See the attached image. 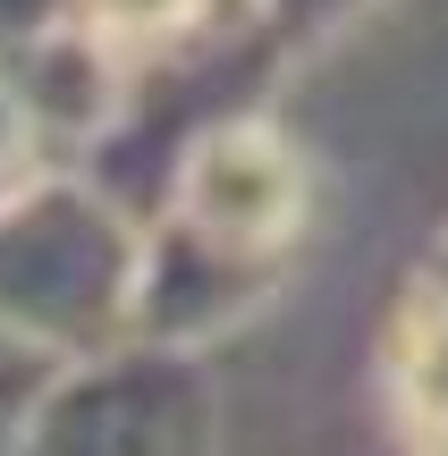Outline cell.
I'll return each mask as SVG.
<instances>
[{"mask_svg": "<svg viewBox=\"0 0 448 456\" xmlns=\"http://www.w3.org/2000/svg\"><path fill=\"white\" fill-rule=\"evenodd\" d=\"M314 220V178L280 144V127L229 118L169 169V228L144 245L135 271V338L152 346H212L237 330L297 254Z\"/></svg>", "mask_w": 448, "mask_h": 456, "instance_id": "1", "label": "cell"}, {"mask_svg": "<svg viewBox=\"0 0 448 456\" xmlns=\"http://www.w3.org/2000/svg\"><path fill=\"white\" fill-rule=\"evenodd\" d=\"M144 245L102 195L68 178H26L0 195V330L51 346L60 363L135 338Z\"/></svg>", "mask_w": 448, "mask_h": 456, "instance_id": "2", "label": "cell"}, {"mask_svg": "<svg viewBox=\"0 0 448 456\" xmlns=\"http://www.w3.org/2000/svg\"><path fill=\"white\" fill-rule=\"evenodd\" d=\"M17 456H212V389L186 346L118 338L60 363Z\"/></svg>", "mask_w": 448, "mask_h": 456, "instance_id": "3", "label": "cell"}, {"mask_svg": "<svg viewBox=\"0 0 448 456\" xmlns=\"http://www.w3.org/2000/svg\"><path fill=\"white\" fill-rule=\"evenodd\" d=\"M246 0H68V26H85L118 68H178V51L212 43Z\"/></svg>", "mask_w": 448, "mask_h": 456, "instance_id": "4", "label": "cell"}, {"mask_svg": "<svg viewBox=\"0 0 448 456\" xmlns=\"http://www.w3.org/2000/svg\"><path fill=\"white\" fill-rule=\"evenodd\" d=\"M51 380H60V355L34 346V338H17V330H0V456L26 448V431H34V414H43Z\"/></svg>", "mask_w": 448, "mask_h": 456, "instance_id": "5", "label": "cell"}, {"mask_svg": "<svg viewBox=\"0 0 448 456\" xmlns=\"http://www.w3.org/2000/svg\"><path fill=\"white\" fill-rule=\"evenodd\" d=\"M423 456H448V414H432V423H423Z\"/></svg>", "mask_w": 448, "mask_h": 456, "instance_id": "6", "label": "cell"}]
</instances>
